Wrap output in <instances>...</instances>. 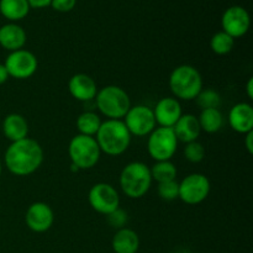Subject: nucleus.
<instances>
[{
    "instance_id": "1",
    "label": "nucleus",
    "mask_w": 253,
    "mask_h": 253,
    "mask_svg": "<svg viewBox=\"0 0 253 253\" xmlns=\"http://www.w3.org/2000/svg\"><path fill=\"white\" fill-rule=\"evenodd\" d=\"M43 162V148L34 138L26 137L9 145L4 155L7 170L16 177H27Z\"/></svg>"
},
{
    "instance_id": "2",
    "label": "nucleus",
    "mask_w": 253,
    "mask_h": 253,
    "mask_svg": "<svg viewBox=\"0 0 253 253\" xmlns=\"http://www.w3.org/2000/svg\"><path fill=\"white\" fill-rule=\"evenodd\" d=\"M131 133L123 120H105L101 123L95 140L101 153L116 157L127 151L131 143Z\"/></svg>"
},
{
    "instance_id": "3",
    "label": "nucleus",
    "mask_w": 253,
    "mask_h": 253,
    "mask_svg": "<svg viewBox=\"0 0 253 253\" xmlns=\"http://www.w3.org/2000/svg\"><path fill=\"white\" fill-rule=\"evenodd\" d=\"M151 170L146 163L135 161L123 168L119 178V184L124 194L130 199L145 197L152 185Z\"/></svg>"
},
{
    "instance_id": "4",
    "label": "nucleus",
    "mask_w": 253,
    "mask_h": 253,
    "mask_svg": "<svg viewBox=\"0 0 253 253\" xmlns=\"http://www.w3.org/2000/svg\"><path fill=\"white\" fill-rule=\"evenodd\" d=\"M169 89L178 100H195L203 89V77L200 72L190 64L175 67L169 76Z\"/></svg>"
},
{
    "instance_id": "5",
    "label": "nucleus",
    "mask_w": 253,
    "mask_h": 253,
    "mask_svg": "<svg viewBox=\"0 0 253 253\" xmlns=\"http://www.w3.org/2000/svg\"><path fill=\"white\" fill-rule=\"evenodd\" d=\"M95 106L106 120H123L131 108V99L125 89L119 85H106L98 90Z\"/></svg>"
},
{
    "instance_id": "6",
    "label": "nucleus",
    "mask_w": 253,
    "mask_h": 253,
    "mask_svg": "<svg viewBox=\"0 0 253 253\" xmlns=\"http://www.w3.org/2000/svg\"><path fill=\"white\" fill-rule=\"evenodd\" d=\"M68 155L72 165L76 166L79 170L90 169L98 165L101 151L95 137L78 133L69 142Z\"/></svg>"
},
{
    "instance_id": "7",
    "label": "nucleus",
    "mask_w": 253,
    "mask_h": 253,
    "mask_svg": "<svg viewBox=\"0 0 253 253\" xmlns=\"http://www.w3.org/2000/svg\"><path fill=\"white\" fill-rule=\"evenodd\" d=\"M178 143L173 128L158 126L148 135L147 152L155 162L170 161L177 152Z\"/></svg>"
},
{
    "instance_id": "8",
    "label": "nucleus",
    "mask_w": 253,
    "mask_h": 253,
    "mask_svg": "<svg viewBox=\"0 0 253 253\" xmlns=\"http://www.w3.org/2000/svg\"><path fill=\"white\" fill-rule=\"evenodd\" d=\"M123 121L131 136H136V137L148 136L157 127L152 108L143 104L131 105L130 110L127 111Z\"/></svg>"
},
{
    "instance_id": "9",
    "label": "nucleus",
    "mask_w": 253,
    "mask_h": 253,
    "mask_svg": "<svg viewBox=\"0 0 253 253\" xmlns=\"http://www.w3.org/2000/svg\"><path fill=\"white\" fill-rule=\"evenodd\" d=\"M210 189L211 184L207 175L202 173H192L179 183L178 199L188 205H198L209 197Z\"/></svg>"
},
{
    "instance_id": "10",
    "label": "nucleus",
    "mask_w": 253,
    "mask_h": 253,
    "mask_svg": "<svg viewBox=\"0 0 253 253\" xmlns=\"http://www.w3.org/2000/svg\"><path fill=\"white\" fill-rule=\"evenodd\" d=\"M9 77L19 81L29 79L36 73L39 68V61L37 57L27 49H17V51L10 52L4 62Z\"/></svg>"
},
{
    "instance_id": "11",
    "label": "nucleus",
    "mask_w": 253,
    "mask_h": 253,
    "mask_svg": "<svg viewBox=\"0 0 253 253\" xmlns=\"http://www.w3.org/2000/svg\"><path fill=\"white\" fill-rule=\"evenodd\" d=\"M88 202L91 209L101 215H109L120 208L119 192L109 183H96L88 193Z\"/></svg>"
},
{
    "instance_id": "12",
    "label": "nucleus",
    "mask_w": 253,
    "mask_h": 253,
    "mask_svg": "<svg viewBox=\"0 0 253 253\" xmlns=\"http://www.w3.org/2000/svg\"><path fill=\"white\" fill-rule=\"evenodd\" d=\"M221 26L222 31L230 35L234 40L245 36L251 26L249 11L239 5L230 6L222 14Z\"/></svg>"
},
{
    "instance_id": "13",
    "label": "nucleus",
    "mask_w": 253,
    "mask_h": 253,
    "mask_svg": "<svg viewBox=\"0 0 253 253\" xmlns=\"http://www.w3.org/2000/svg\"><path fill=\"white\" fill-rule=\"evenodd\" d=\"M25 222L31 231L36 234L48 231L54 222V212L47 203H32L25 214Z\"/></svg>"
},
{
    "instance_id": "14",
    "label": "nucleus",
    "mask_w": 253,
    "mask_h": 253,
    "mask_svg": "<svg viewBox=\"0 0 253 253\" xmlns=\"http://www.w3.org/2000/svg\"><path fill=\"white\" fill-rule=\"evenodd\" d=\"M153 110V115H155L156 124L161 127H170L177 124L180 116L183 115L182 105H180L179 100L172 96H166L161 100L157 101L155 109Z\"/></svg>"
},
{
    "instance_id": "15",
    "label": "nucleus",
    "mask_w": 253,
    "mask_h": 253,
    "mask_svg": "<svg viewBox=\"0 0 253 253\" xmlns=\"http://www.w3.org/2000/svg\"><path fill=\"white\" fill-rule=\"evenodd\" d=\"M68 90L76 100L89 103L95 99L99 89L95 81L90 76L85 73H77L69 78Z\"/></svg>"
},
{
    "instance_id": "16",
    "label": "nucleus",
    "mask_w": 253,
    "mask_h": 253,
    "mask_svg": "<svg viewBox=\"0 0 253 253\" xmlns=\"http://www.w3.org/2000/svg\"><path fill=\"white\" fill-rule=\"evenodd\" d=\"M230 127L237 133L253 131V108L249 103H237L229 111Z\"/></svg>"
},
{
    "instance_id": "17",
    "label": "nucleus",
    "mask_w": 253,
    "mask_h": 253,
    "mask_svg": "<svg viewBox=\"0 0 253 253\" xmlns=\"http://www.w3.org/2000/svg\"><path fill=\"white\" fill-rule=\"evenodd\" d=\"M173 131H174L178 142L189 143L193 141H198L202 133L198 116L193 114H183L177 124L173 126Z\"/></svg>"
},
{
    "instance_id": "18",
    "label": "nucleus",
    "mask_w": 253,
    "mask_h": 253,
    "mask_svg": "<svg viewBox=\"0 0 253 253\" xmlns=\"http://www.w3.org/2000/svg\"><path fill=\"white\" fill-rule=\"evenodd\" d=\"M26 32L20 25L10 22L0 27V46L9 52L24 48L26 43Z\"/></svg>"
},
{
    "instance_id": "19",
    "label": "nucleus",
    "mask_w": 253,
    "mask_h": 253,
    "mask_svg": "<svg viewBox=\"0 0 253 253\" xmlns=\"http://www.w3.org/2000/svg\"><path fill=\"white\" fill-rule=\"evenodd\" d=\"M0 128L10 142L24 140L29 136V123L24 116L16 113L5 116L0 124Z\"/></svg>"
},
{
    "instance_id": "20",
    "label": "nucleus",
    "mask_w": 253,
    "mask_h": 253,
    "mask_svg": "<svg viewBox=\"0 0 253 253\" xmlns=\"http://www.w3.org/2000/svg\"><path fill=\"white\" fill-rule=\"evenodd\" d=\"M111 247L115 253H137L140 249V237L132 229L123 227L114 235Z\"/></svg>"
},
{
    "instance_id": "21",
    "label": "nucleus",
    "mask_w": 253,
    "mask_h": 253,
    "mask_svg": "<svg viewBox=\"0 0 253 253\" xmlns=\"http://www.w3.org/2000/svg\"><path fill=\"white\" fill-rule=\"evenodd\" d=\"M30 5L27 0H0V12L5 19L15 22L29 15Z\"/></svg>"
},
{
    "instance_id": "22",
    "label": "nucleus",
    "mask_w": 253,
    "mask_h": 253,
    "mask_svg": "<svg viewBox=\"0 0 253 253\" xmlns=\"http://www.w3.org/2000/svg\"><path fill=\"white\" fill-rule=\"evenodd\" d=\"M198 121L202 131L207 133H216L224 126V115L220 109H204L200 111Z\"/></svg>"
},
{
    "instance_id": "23",
    "label": "nucleus",
    "mask_w": 253,
    "mask_h": 253,
    "mask_svg": "<svg viewBox=\"0 0 253 253\" xmlns=\"http://www.w3.org/2000/svg\"><path fill=\"white\" fill-rule=\"evenodd\" d=\"M101 123L103 121H101L100 116L96 113H94V111H84L77 118L76 126L81 135L95 137Z\"/></svg>"
},
{
    "instance_id": "24",
    "label": "nucleus",
    "mask_w": 253,
    "mask_h": 253,
    "mask_svg": "<svg viewBox=\"0 0 253 253\" xmlns=\"http://www.w3.org/2000/svg\"><path fill=\"white\" fill-rule=\"evenodd\" d=\"M150 170L152 180L157 182V184L175 180L178 174L177 167H175V165L172 161H160V162H156L152 167H150Z\"/></svg>"
},
{
    "instance_id": "25",
    "label": "nucleus",
    "mask_w": 253,
    "mask_h": 253,
    "mask_svg": "<svg viewBox=\"0 0 253 253\" xmlns=\"http://www.w3.org/2000/svg\"><path fill=\"white\" fill-rule=\"evenodd\" d=\"M234 46L235 40L224 31L216 32L210 40V48L215 54H219V56L229 54L234 49Z\"/></svg>"
},
{
    "instance_id": "26",
    "label": "nucleus",
    "mask_w": 253,
    "mask_h": 253,
    "mask_svg": "<svg viewBox=\"0 0 253 253\" xmlns=\"http://www.w3.org/2000/svg\"><path fill=\"white\" fill-rule=\"evenodd\" d=\"M198 106L202 110L204 109H219L221 105V95L215 89H202L195 98Z\"/></svg>"
},
{
    "instance_id": "27",
    "label": "nucleus",
    "mask_w": 253,
    "mask_h": 253,
    "mask_svg": "<svg viewBox=\"0 0 253 253\" xmlns=\"http://www.w3.org/2000/svg\"><path fill=\"white\" fill-rule=\"evenodd\" d=\"M157 193L161 199L166 202H173L179 197V183L177 180L160 183L157 185Z\"/></svg>"
},
{
    "instance_id": "28",
    "label": "nucleus",
    "mask_w": 253,
    "mask_h": 253,
    "mask_svg": "<svg viewBox=\"0 0 253 253\" xmlns=\"http://www.w3.org/2000/svg\"><path fill=\"white\" fill-rule=\"evenodd\" d=\"M184 157L190 163H199L205 157V148L199 141H193V142L185 143L184 147Z\"/></svg>"
},
{
    "instance_id": "29",
    "label": "nucleus",
    "mask_w": 253,
    "mask_h": 253,
    "mask_svg": "<svg viewBox=\"0 0 253 253\" xmlns=\"http://www.w3.org/2000/svg\"><path fill=\"white\" fill-rule=\"evenodd\" d=\"M106 219H108L109 225L114 229L119 230L123 229V227H126V224H127V212L125 210L118 208L116 210H114L113 212H110L109 215H106Z\"/></svg>"
},
{
    "instance_id": "30",
    "label": "nucleus",
    "mask_w": 253,
    "mask_h": 253,
    "mask_svg": "<svg viewBox=\"0 0 253 253\" xmlns=\"http://www.w3.org/2000/svg\"><path fill=\"white\" fill-rule=\"evenodd\" d=\"M77 4V0H52L49 6L53 7V10L58 12H68L74 9Z\"/></svg>"
},
{
    "instance_id": "31",
    "label": "nucleus",
    "mask_w": 253,
    "mask_h": 253,
    "mask_svg": "<svg viewBox=\"0 0 253 253\" xmlns=\"http://www.w3.org/2000/svg\"><path fill=\"white\" fill-rule=\"evenodd\" d=\"M51 1L52 0H27L30 7H34V9H43V7L49 6Z\"/></svg>"
},
{
    "instance_id": "32",
    "label": "nucleus",
    "mask_w": 253,
    "mask_h": 253,
    "mask_svg": "<svg viewBox=\"0 0 253 253\" xmlns=\"http://www.w3.org/2000/svg\"><path fill=\"white\" fill-rule=\"evenodd\" d=\"M245 146L250 155H253V131L245 133Z\"/></svg>"
},
{
    "instance_id": "33",
    "label": "nucleus",
    "mask_w": 253,
    "mask_h": 253,
    "mask_svg": "<svg viewBox=\"0 0 253 253\" xmlns=\"http://www.w3.org/2000/svg\"><path fill=\"white\" fill-rule=\"evenodd\" d=\"M9 78H10L9 73H7L4 63H0V85H2L4 83H6V81Z\"/></svg>"
},
{
    "instance_id": "34",
    "label": "nucleus",
    "mask_w": 253,
    "mask_h": 253,
    "mask_svg": "<svg viewBox=\"0 0 253 253\" xmlns=\"http://www.w3.org/2000/svg\"><path fill=\"white\" fill-rule=\"evenodd\" d=\"M246 95L247 98L250 99V100H252L253 99V78H249V81H247L246 83Z\"/></svg>"
},
{
    "instance_id": "35",
    "label": "nucleus",
    "mask_w": 253,
    "mask_h": 253,
    "mask_svg": "<svg viewBox=\"0 0 253 253\" xmlns=\"http://www.w3.org/2000/svg\"><path fill=\"white\" fill-rule=\"evenodd\" d=\"M1 173H2V163L0 161V177H1Z\"/></svg>"
},
{
    "instance_id": "36",
    "label": "nucleus",
    "mask_w": 253,
    "mask_h": 253,
    "mask_svg": "<svg viewBox=\"0 0 253 253\" xmlns=\"http://www.w3.org/2000/svg\"><path fill=\"white\" fill-rule=\"evenodd\" d=\"M110 253H115V252H110Z\"/></svg>"
}]
</instances>
